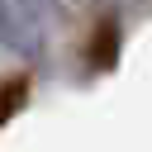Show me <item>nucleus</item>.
<instances>
[{
  "label": "nucleus",
  "instance_id": "2",
  "mask_svg": "<svg viewBox=\"0 0 152 152\" xmlns=\"http://www.w3.org/2000/svg\"><path fill=\"white\" fill-rule=\"evenodd\" d=\"M24 104H28V76H10V81H0V128H5Z\"/></svg>",
  "mask_w": 152,
  "mask_h": 152
},
{
  "label": "nucleus",
  "instance_id": "1",
  "mask_svg": "<svg viewBox=\"0 0 152 152\" xmlns=\"http://www.w3.org/2000/svg\"><path fill=\"white\" fill-rule=\"evenodd\" d=\"M114 62H119V24L104 19V24L95 28V43H90V66H95V71H109Z\"/></svg>",
  "mask_w": 152,
  "mask_h": 152
}]
</instances>
